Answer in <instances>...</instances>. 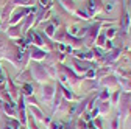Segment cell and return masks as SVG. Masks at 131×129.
Masks as SVG:
<instances>
[{"instance_id":"5","label":"cell","mask_w":131,"mask_h":129,"mask_svg":"<svg viewBox=\"0 0 131 129\" xmlns=\"http://www.w3.org/2000/svg\"><path fill=\"white\" fill-rule=\"evenodd\" d=\"M8 34L16 37V36H19V31H17V28H11V31H8Z\"/></svg>"},{"instance_id":"7","label":"cell","mask_w":131,"mask_h":129,"mask_svg":"<svg viewBox=\"0 0 131 129\" xmlns=\"http://www.w3.org/2000/svg\"><path fill=\"white\" fill-rule=\"evenodd\" d=\"M41 3H42V6H48V0H41Z\"/></svg>"},{"instance_id":"1","label":"cell","mask_w":131,"mask_h":129,"mask_svg":"<svg viewBox=\"0 0 131 129\" xmlns=\"http://www.w3.org/2000/svg\"><path fill=\"white\" fill-rule=\"evenodd\" d=\"M13 6H14V5H8V6L5 8V11H3L2 14H0V20H3V22H5V20L8 19V16L11 14V9H13Z\"/></svg>"},{"instance_id":"4","label":"cell","mask_w":131,"mask_h":129,"mask_svg":"<svg viewBox=\"0 0 131 129\" xmlns=\"http://www.w3.org/2000/svg\"><path fill=\"white\" fill-rule=\"evenodd\" d=\"M31 2H33V0H14V3L16 5H31Z\"/></svg>"},{"instance_id":"3","label":"cell","mask_w":131,"mask_h":129,"mask_svg":"<svg viewBox=\"0 0 131 129\" xmlns=\"http://www.w3.org/2000/svg\"><path fill=\"white\" fill-rule=\"evenodd\" d=\"M5 110L8 112L9 115H14V104L13 103H6L5 104Z\"/></svg>"},{"instance_id":"2","label":"cell","mask_w":131,"mask_h":129,"mask_svg":"<svg viewBox=\"0 0 131 129\" xmlns=\"http://www.w3.org/2000/svg\"><path fill=\"white\" fill-rule=\"evenodd\" d=\"M44 55H45V53H42L41 50H38L36 47H33V48H31V56L35 58V59H42Z\"/></svg>"},{"instance_id":"6","label":"cell","mask_w":131,"mask_h":129,"mask_svg":"<svg viewBox=\"0 0 131 129\" xmlns=\"http://www.w3.org/2000/svg\"><path fill=\"white\" fill-rule=\"evenodd\" d=\"M24 89H25V93H33V89H31V86L25 84V86H24Z\"/></svg>"}]
</instances>
